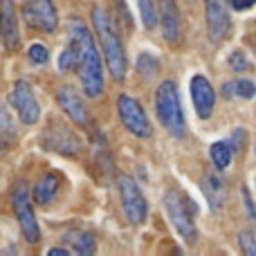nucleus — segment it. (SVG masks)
<instances>
[{"label": "nucleus", "instance_id": "obj_21", "mask_svg": "<svg viewBox=\"0 0 256 256\" xmlns=\"http://www.w3.org/2000/svg\"><path fill=\"white\" fill-rule=\"evenodd\" d=\"M222 97L227 99H254L256 97V84L250 79H236V81H227L222 86Z\"/></svg>", "mask_w": 256, "mask_h": 256}, {"label": "nucleus", "instance_id": "obj_28", "mask_svg": "<svg viewBox=\"0 0 256 256\" xmlns=\"http://www.w3.org/2000/svg\"><path fill=\"white\" fill-rule=\"evenodd\" d=\"M243 142H245V128H236L234 132H232V144H234L236 150L243 148Z\"/></svg>", "mask_w": 256, "mask_h": 256}, {"label": "nucleus", "instance_id": "obj_1", "mask_svg": "<svg viewBox=\"0 0 256 256\" xmlns=\"http://www.w3.org/2000/svg\"><path fill=\"white\" fill-rule=\"evenodd\" d=\"M58 70H74L86 97L94 99L104 92L102 52H99L88 25L76 16L68 20V45L58 56Z\"/></svg>", "mask_w": 256, "mask_h": 256}, {"label": "nucleus", "instance_id": "obj_6", "mask_svg": "<svg viewBox=\"0 0 256 256\" xmlns=\"http://www.w3.org/2000/svg\"><path fill=\"white\" fill-rule=\"evenodd\" d=\"M117 189H120L122 209H124L128 222L130 225H144L146 218H148V202H146L140 184L124 173V176L117 178Z\"/></svg>", "mask_w": 256, "mask_h": 256}, {"label": "nucleus", "instance_id": "obj_30", "mask_svg": "<svg viewBox=\"0 0 256 256\" xmlns=\"http://www.w3.org/2000/svg\"><path fill=\"white\" fill-rule=\"evenodd\" d=\"M45 254H48V256H68L70 252H68V250H63V248H52V250H48Z\"/></svg>", "mask_w": 256, "mask_h": 256}, {"label": "nucleus", "instance_id": "obj_15", "mask_svg": "<svg viewBox=\"0 0 256 256\" xmlns=\"http://www.w3.org/2000/svg\"><path fill=\"white\" fill-rule=\"evenodd\" d=\"M158 20L162 27V36L168 43H178L182 34V22H180V9H178L176 0H160L158 2Z\"/></svg>", "mask_w": 256, "mask_h": 256}, {"label": "nucleus", "instance_id": "obj_5", "mask_svg": "<svg viewBox=\"0 0 256 256\" xmlns=\"http://www.w3.org/2000/svg\"><path fill=\"white\" fill-rule=\"evenodd\" d=\"M32 189L27 186L25 180H18L12 189V207H14V216L18 220V227H20L22 236H25L27 243H38L40 240V227L38 220H36L34 207H32Z\"/></svg>", "mask_w": 256, "mask_h": 256}, {"label": "nucleus", "instance_id": "obj_26", "mask_svg": "<svg viewBox=\"0 0 256 256\" xmlns=\"http://www.w3.org/2000/svg\"><path fill=\"white\" fill-rule=\"evenodd\" d=\"M238 245L248 256H256V238L250 232H240L238 234Z\"/></svg>", "mask_w": 256, "mask_h": 256}, {"label": "nucleus", "instance_id": "obj_16", "mask_svg": "<svg viewBox=\"0 0 256 256\" xmlns=\"http://www.w3.org/2000/svg\"><path fill=\"white\" fill-rule=\"evenodd\" d=\"M200 186H202V194L207 198L212 212H220L227 202V184L222 180V176L218 173V168L216 171H204Z\"/></svg>", "mask_w": 256, "mask_h": 256}, {"label": "nucleus", "instance_id": "obj_10", "mask_svg": "<svg viewBox=\"0 0 256 256\" xmlns=\"http://www.w3.org/2000/svg\"><path fill=\"white\" fill-rule=\"evenodd\" d=\"M43 146L48 150H54L58 155H66V158H74L81 148V142L74 132L70 130V126H66L63 122L56 124H50L43 130Z\"/></svg>", "mask_w": 256, "mask_h": 256}, {"label": "nucleus", "instance_id": "obj_14", "mask_svg": "<svg viewBox=\"0 0 256 256\" xmlns=\"http://www.w3.org/2000/svg\"><path fill=\"white\" fill-rule=\"evenodd\" d=\"M204 20H207V32L212 40H222L230 32V14L222 0H204Z\"/></svg>", "mask_w": 256, "mask_h": 256}, {"label": "nucleus", "instance_id": "obj_13", "mask_svg": "<svg viewBox=\"0 0 256 256\" xmlns=\"http://www.w3.org/2000/svg\"><path fill=\"white\" fill-rule=\"evenodd\" d=\"M0 40L9 52L20 48V30L14 0H0Z\"/></svg>", "mask_w": 256, "mask_h": 256}, {"label": "nucleus", "instance_id": "obj_7", "mask_svg": "<svg viewBox=\"0 0 256 256\" xmlns=\"http://www.w3.org/2000/svg\"><path fill=\"white\" fill-rule=\"evenodd\" d=\"M117 115H120V122L124 124V128L128 132H132L140 140H148L153 135V128H150V122L146 117V110L142 108V104L137 102L130 94H120L117 97Z\"/></svg>", "mask_w": 256, "mask_h": 256}, {"label": "nucleus", "instance_id": "obj_23", "mask_svg": "<svg viewBox=\"0 0 256 256\" xmlns=\"http://www.w3.org/2000/svg\"><path fill=\"white\" fill-rule=\"evenodd\" d=\"M27 58H30L34 66H45L50 61V52L43 43H32L27 48Z\"/></svg>", "mask_w": 256, "mask_h": 256}, {"label": "nucleus", "instance_id": "obj_29", "mask_svg": "<svg viewBox=\"0 0 256 256\" xmlns=\"http://www.w3.org/2000/svg\"><path fill=\"white\" fill-rule=\"evenodd\" d=\"M245 204H248V214H250V216H252V218H256V212H254V204H252V200H250V194H248V189H245Z\"/></svg>", "mask_w": 256, "mask_h": 256}, {"label": "nucleus", "instance_id": "obj_8", "mask_svg": "<svg viewBox=\"0 0 256 256\" xmlns=\"http://www.w3.org/2000/svg\"><path fill=\"white\" fill-rule=\"evenodd\" d=\"M22 18L30 27L43 32V34H54L58 27V14L54 7V0H25Z\"/></svg>", "mask_w": 256, "mask_h": 256}, {"label": "nucleus", "instance_id": "obj_17", "mask_svg": "<svg viewBox=\"0 0 256 256\" xmlns=\"http://www.w3.org/2000/svg\"><path fill=\"white\" fill-rule=\"evenodd\" d=\"M58 191H61V176L56 171H48L32 186V198L36 204H50L56 200Z\"/></svg>", "mask_w": 256, "mask_h": 256}, {"label": "nucleus", "instance_id": "obj_2", "mask_svg": "<svg viewBox=\"0 0 256 256\" xmlns=\"http://www.w3.org/2000/svg\"><path fill=\"white\" fill-rule=\"evenodd\" d=\"M92 27H94V34H97L102 54L106 58V68L110 72V76L115 81H124L126 70H128L126 50H124V43H122V36L115 20H112V16L104 7L92 9Z\"/></svg>", "mask_w": 256, "mask_h": 256}, {"label": "nucleus", "instance_id": "obj_27", "mask_svg": "<svg viewBox=\"0 0 256 256\" xmlns=\"http://www.w3.org/2000/svg\"><path fill=\"white\" fill-rule=\"evenodd\" d=\"M227 4L234 12H248V9H252L256 4V0H227Z\"/></svg>", "mask_w": 256, "mask_h": 256}, {"label": "nucleus", "instance_id": "obj_18", "mask_svg": "<svg viewBox=\"0 0 256 256\" xmlns=\"http://www.w3.org/2000/svg\"><path fill=\"white\" fill-rule=\"evenodd\" d=\"M63 243L70 245V248L81 256H90L97 252V240H94V236L84 230H68L66 234H63Z\"/></svg>", "mask_w": 256, "mask_h": 256}, {"label": "nucleus", "instance_id": "obj_11", "mask_svg": "<svg viewBox=\"0 0 256 256\" xmlns=\"http://www.w3.org/2000/svg\"><path fill=\"white\" fill-rule=\"evenodd\" d=\"M56 102H58V108L66 112V117H70V122H74V124H79V126L90 124L88 106H86L84 97H81L72 86H63V88H58Z\"/></svg>", "mask_w": 256, "mask_h": 256}, {"label": "nucleus", "instance_id": "obj_9", "mask_svg": "<svg viewBox=\"0 0 256 256\" xmlns=\"http://www.w3.org/2000/svg\"><path fill=\"white\" fill-rule=\"evenodd\" d=\"M9 104H12V108L16 110L18 120L22 124L34 126L40 120V104L36 102L34 90L30 88V84L25 79H18L14 84L12 92H9Z\"/></svg>", "mask_w": 256, "mask_h": 256}, {"label": "nucleus", "instance_id": "obj_3", "mask_svg": "<svg viewBox=\"0 0 256 256\" xmlns=\"http://www.w3.org/2000/svg\"><path fill=\"white\" fill-rule=\"evenodd\" d=\"M155 115L171 137H176V140L186 137V120L184 112H182L180 90H178L176 81L168 79L158 86V90H155Z\"/></svg>", "mask_w": 256, "mask_h": 256}, {"label": "nucleus", "instance_id": "obj_25", "mask_svg": "<svg viewBox=\"0 0 256 256\" xmlns=\"http://www.w3.org/2000/svg\"><path fill=\"white\" fill-rule=\"evenodd\" d=\"M230 66H232V70L234 72H248L250 70V61H248V56H245L240 50H236V52L230 54Z\"/></svg>", "mask_w": 256, "mask_h": 256}, {"label": "nucleus", "instance_id": "obj_4", "mask_svg": "<svg viewBox=\"0 0 256 256\" xmlns=\"http://www.w3.org/2000/svg\"><path fill=\"white\" fill-rule=\"evenodd\" d=\"M164 212L171 220L173 230L178 232L182 240L194 243L198 232H196V216H198V204L189 196L180 194L178 189H168L164 194Z\"/></svg>", "mask_w": 256, "mask_h": 256}, {"label": "nucleus", "instance_id": "obj_24", "mask_svg": "<svg viewBox=\"0 0 256 256\" xmlns=\"http://www.w3.org/2000/svg\"><path fill=\"white\" fill-rule=\"evenodd\" d=\"M137 70L144 76H153L155 72H158V58L150 56V54H140V58H137Z\"/></svg>", "mask_w": 256, "mask_h": 256}, {"label": "nucleus", "instance_id": "obj_22", "mask_svg": "<svg viewBox=\"0 0 256 256\" xmlns=\"http://www.w3.org/2000/svg\"><path fill=\"white\" fill-rule=\"evenodd\" d=\"M140 4V14H142V22H144L146 30H155L158 27V7H155L153 0H137Z\"/></svg>", "mask_w": 256, "mask_h": 256}, {"label": "nucleus", "instance_id": "obj_12", "mask_svg": "<svg viewBox=\"0 0 256 256\" xmlns=\"http://www.w3.org/2000/svg\"><path fill=\"white\" fill-rule=\"evenodd\" d=\"M191 102H194L196 108V115L200 120H209L214 112V106H216V92H214L212 84L204 74H196L191 76Z\"/></svg>", "mask_w": 256, "mask_h": 256}, {"label": "nucleus", "instance_id": "obj_20", "mask_svg": "<svg viewBox=\"0 0 256 256\" xmlns=\"http://www.w3.org/2000/svg\"><path fill=\"white\" fill-rule=\"evenodd\" d=\"M236 148L232 144V140H220V142H214L212 148H209V155H212V162L218 171H225L227 166L232 164V158H234Z\"/></svg>", "mask_w": 256, "mask_h": 256}, {"label": "nucleus", "instance_id": "obj_19", "mask_svg": "<svg viewBox=\"0 0 256 256\" xmlns=\"http://www.w3.org/2000/svg\"><path fill=\"white\" fill-rule=\"evenodd\" d=\"M18 140V130L16 124H14L12 115H9L7 106L0 102V150H7L16 144Z\"/></svg>", "mask_w": 256, "mask_h": 256}]
</instances>
